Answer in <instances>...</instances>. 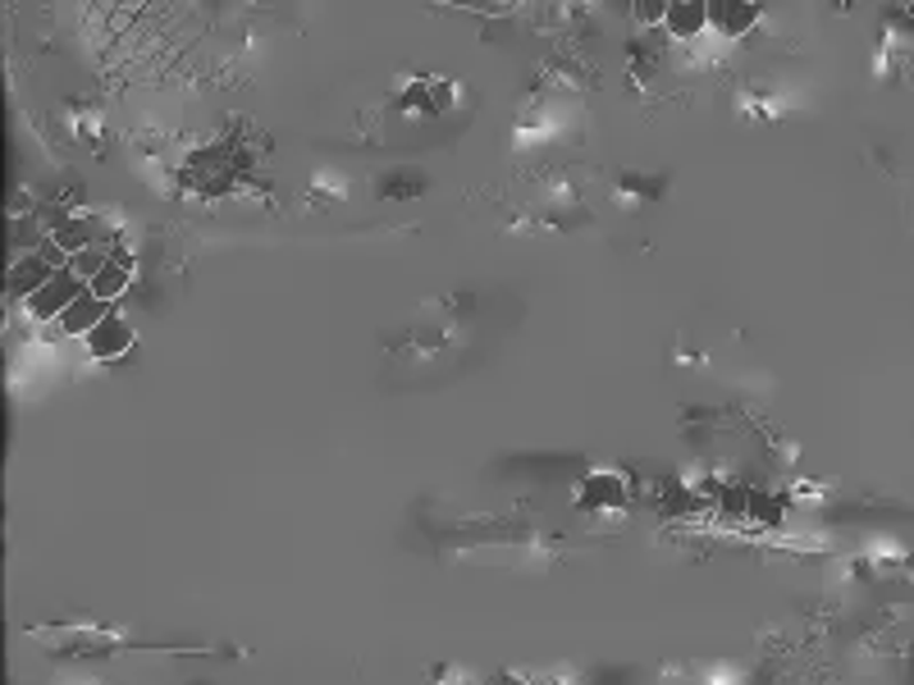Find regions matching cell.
<instances>
[{
  "label": "cell",
  "mask_w": 914,
  "mask_h": 685,
  "mask_svg": "<svg viewBox=\"0 0 914 685\" xmlns=\"http://www.w3.org/2000/svg\"><path fill=\"white\" fill-rule=\"evenodd\" d=\"M88 293V284L79 279V275H73V270H55L51 275V284H42V288H37L28 301H23V307H28V316L32 320H60L69 307H73V301H79Z\"/></svg>",
  "instance_id": "1"
},
{
  "label": "cell",
  "mask_w": 914,
  "mask_h": 685,
  "mask_svg": "<svg viewBox=\"0 0 914 685\" xmlns=\"http://www.w3.org/2000/svg\"><path fill=\"white\" fill-rule=\"evenodd\" d=\"M83 343H88V352H92L97 361H120V357H129V352H133L138 334H133V325H129L124 316H114V311H110V316H105V320H101V325H97Z\"/></svg>",
  "instance_id": "2"
},
{
  "label": "cell",
  "mask_w": 914,
  "mask_h": 685,
  "mask_svg": "<svg viewBox=\"0 0 914 685\" xmlns=\"http://www.w3.org/2000/svg\"><path fill=\"white\" fill-rule=\"evenodd\" d=\"M129 279H133V252H124V247H110V260L101 265V275L88 284V293L92 297H101V301H120L124 293H129Z\"/></svg>",
  "instance_id": "3"
},
{
  "label": "cell",
  "mask_w": 914,
  "mask_h": 685,
  "mask_svg": "<svg viewBox=\"0 0 914 685\" xmlns=\"http://www.w3.org/2000/svg\"><path fill=\"white\" fill-rule=\"evenodd\" d=\"M577 499H581V508H590V512H599V508H622L627 484H622L618 471H590V476L581 480V489H577Z\"/></svg>",
  "instance_id": "4"
},
{
  "label": "cell",
  "mask_w": 914,
  "mask_h": 685,
  "mask_svg": "<svg viewBox=\"0 0 914 685\" xmlns=\"http://www.w3.org/2000/svg\"><path fill=\"white\" fill-rule=\"evenodd\" d=\"M51 275H55V265H51V260H42L37 252L14 256V260H10V297L28 301L37 288H42V284H51Z\"/></svg>",
  "instance_id": "5"
},
{
  "label": "cell",
  "mask_w": 914,
  "mask_h": 685,
  "mask_svg": "<svg viewBox=\"0 0 914 685\" xmlns=\"http://www.w3.org/2000/svg\"><path fill=\"white\" fill-rule=\"evenodd\" d=\"M105 316H110V301H101V297L83 293V297L73 301V307H69V311H64V316L55 320V329H60V334H69V338H88V334H92V329H97V325H101Z\"/></svg>",
  "instance_id": "6"
},
{
  "label": "cell",
  "mask_w": 914,
  "mask_h": 685,
  "mask_svg": "<svg viewBox=\"0 0 914 685\" xmlns=\"http://www.w3.org/2000/svg\"><path fill=\"white\" fill-rule=\"evenodd\" d=\"M51 238H55V247L69 252V256L83 252V247H110V243H101V224H97L92 215H73V219H64V224H55Z\"/></svg>",
  "instance_id": "7"
},
{
  "label": "cell",
  "mask_w": 914,
  "mask_h": 685,
  "mask_svg": "<svg viewBox=\"0 0 914 685\" xmlns=\"http://www.w3.org/2000/svg\"><path fill=\"white\" fill-rule=\"evenodd\" d=\"M663 28L672 37H700L709 28V6H700V0H668V10H663Z\"/></svg>",
  "instance_id": "8"
},
{
  "label": "cell",
  "mask_w": 914,
  "mask_h": 685,
  "mask_svg": "<svg viewBox=\"0 0 914 685\" xmlns=\"http://www.w3.org/2000/svg\"><path fill=\"white\" fill-rule=\"evenodd\" d=\"M754 19H759V6H750V0H732V6H709V23H718L722 32H732V37H741Z\"/></svg>",
  "instance_id": "9"
},
{
  "label": "cell",
  "mask_w": 914,
  "mask_h": 685,
  "mask_svg": "<svg viewBox=\"0 0 914 685\" xmlns=\"http://www.w3.org/2000/svg\"><path fill=\"white\" fill-rule=\"evenodd\" d=\"M110 260V247H83V252H73L69 256V270L73 275H79L83 284H92L97 275H101V265Z\"/></svg>",
  "instance_id": "10"
}]
</instances>
